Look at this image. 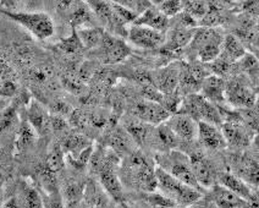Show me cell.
I'll use <instances>...</instances> for the list:
<instances>
[{
	"mask_svg": "<svg viewBox=\"0 0 259 208\" xmlns=\"http://www.w3.org/2000/svg\"><path fill=\"white\" fill-rule=\"evenodd\" d=\"M155 177H157L159 192L170 198L176 206L188 207L201 198L199 190L178 180L159 165L155 167Z\"/></svg>",
	"mask_w": 259,
	"mask_h": 208,
	"instance_id": "obj_1",
	"label": "cell"
},
{
	"mask_svg": "<svg viewBox=\"0 0 259 208\" xmlns=\"http://www.w3.org/2000/svg\"><path fill=\"white\" fill-rule=\"evenodd\" d=\"M125 171L131 184H134L137 189L144 192L158 190L155 167L140 152L134 151L128 154L125 162Z\"/></svg>",
	"mask_w": 259,
	"mask_h": 208,
	"instance_id": "obj_2",
	"label": "cell"
},
{
	"mask_svg": "<svg viewBox=\"0 0 259 208\" xmlns=\"http://www.w3.org/2000/svg\"><path fill=\"white\" fill-rule=\"evenodd\" d=\"M176 113L187 114L196 121L210 122L218 127H222L223 124L222 112L218 109L214 103L209 102L202 95H196V93L185 97Z\"/></svg>",
	"mask_w": 259,
	"mask_h": 208,
	"instance_id": "obj_3",
	"label": "cell"
},
{
	"mask_svg": "<svg viewBox=\"0 0 259 208\" xmlns=\"http://www.w3.org/2000/svg\"><path fill=\"white\" fill-rule=\"evenodd\" d=\"M4 15L14 20L23 28H26L34 38L46 40L54 34L55 27L52 17L46 13H14V11L2 10Z\"/></svg>",
	"mask_w": 259,
	"mask_h": 208,
	"instance_id": "obj_4",
	"label": "cell"
},
{
	"mask_svg": "<svg viewBox=\"0 0 259 208\" xmlns=\"http://www.w3.org/2000/svg\"><path fill=\"white\" fill-rule=\"evenodd\" d=\"M158 165L163 168L164 171H166L169 174H171L178 180L201 191L202 187L197 183L192 172L190 156L174 149V151L166 152L165 154L158 158Z\"/></svg>",
	"mask_w": 259,
	"mask_h": 208,
	"instance_id": "obj_5",
	"label": "cell"
},
{
	"mask_svg": "<svg viewBox=\"0 0 259 208\" xmlns=\"http://www.w3.org/2000/svg\"><path fill=\"white\" fill-rule=\"evenodd\" d=\"M134 115L136 119L148 125H159L165 122L170 118L171 113L159 102L144 101L137 103L134 108Z\"/></svg>",
	"mask_w": 259,
	"mask_h": 208,
	"instance_id": "obj_6",
	"label": "cell"
},
{
	"mask_svg": "<svg viewBox=\"0 0 259 208\" xmlns=\"http://www.w3.org/2000/svg\"><path fill=\"white\" fill-rule=\"evenodd\" d=\"M103 63L116 64L127 58L131 53L130 47L120 38L104 33L101 45L98 47Z\"/></svg>",
	"mask_w": 259,
	"mask_h": 208,
	"instance_id": "obj_7",
	"label": "cell"
},
{
	"mask_svg": "<svg viewBox=\"0 0 259 208\" xmlns=\"http://www.w3.org/2000/svg\"><path fill=\"white\" fill-rule=\"evenodd\" d=\"M127 37L132 45L144 49H154L165 43L163 32L140 25L131 26L127 32Z\"/></svg>",
	"mask_w": 259,
	"mask_h": 208,
	"instance_id": "obj_8",
	"label": "cell"
},
{
	"mask_svg": "<svg viewBox=\"0 0 259 208\" xmlns=\"http://www.w3.org/2000/svg\"><path fill=\"white\" fill-rule=\"evenodd\" d=\"M166 124L180 141H193L198 136V121L184 113H175L166 120Z\"/></svg>",
	"mask_w": 259,
	"mask_h": 208,
	"instance_id": "obj_9",
	"label": "cell"
},
{
	"mask_svg": "<svg viewBox=\"0 0 259 208\" xmlns=\"http://www.w3.org/2000/svg\"><path fill=\"white\" fill-rule=\"evenodd\" d=\"M234 174L249 186H259V163L248 156H240L232 163Z\"/></svg>",
	"mask_w": 259,
	"mask_h": 208,
	"instance_id": "obj_10",
	"label": "cell"
},
{
	"mask_svg": "<svg viewBox=\"0 0 259 208\" xmlns=\"http://www.w3.org/2000/svg\"><path fill=\"white\" fill-rule=\"evenodd\" d=\"M197 137L204 147L214 149V151H220L228 146L222 129L210 122L198 121V136Z\"/></svg>",
	"mask_w": 259,
	"mask_h": 208,
	"instance_id": "obj_11",
	"label": "cell"
},
{
	"mask_svg": "<svg viewBox=\"0 0 259 208\" xmlns=\"http://www.w3.org/2000/svg\"><path fill=\"white\" fill-rule=\"evenodd\" d=\"M225 97L231 105L241 108H251L257 102L255 93L240 82H231L225 89Z\"/></svg>",
	"mask_w": 259,
	"mask_h": 208,
	"instance_id": "obj_12",
	"label": "cell"
},
{
	"mask_svg": "<svg viewBox=\"0 0 259 208\" xmlns=\"http://www.w3.org/2000/svg\"><path fill=\"white\" fill-rule=\"evenodd\" d=\"M190 160L194 178L201 187H211L215 185V171L208 159L194 153L190 156Z\"/></svg>",
	"mask_w": 259,
	"mask_h": 208,
	"instance_id": "obj_13",
	"label": "cell"
},
{
	"mask_svg": "<svg viewBox=\"0 0 259 208\" xmlns=\"http://www.w3.org/2000/svg\"><path fill=\"white\" fill-rule=\"evenodd\" d=\"M220 129L225 137L226 145L232 146V147H246L251 141L248 131L242 124H240V121H225L223 122Z\"/></svg>",
	"mask_w": 259,
	"mask_h": 208,
	"instance_id": "obj_14",
	"label": "cell"
},
{
	"mask_svg": "<svg viewBox=\"0 0 259 208\" xmlns=\"http://www.w3.org/2000/svg\"><path fill=\"white\" fill-rule=\"evenodd\" d=\"M210 200L219 208H246L247 201L232 192L228 187L220 185H213L210 191Z\"/></svg>",
	"mask_w": 259,
	"mask_h": 208,
	"instance_id": "obj_15",
	"label": "cell"
},
{
	"mask_svg": "<svg viewBox=\"0 0 259 208\" xmlns=\"http://www.w3.org/2000/svg\"><path fill=\"white\" fill-rule=\"evenodd\" d=\"M179 81H180V70L175 66L165 67L154 76V86L164 96L174 95L179 87Z\"/></svg>",
	"mask_w": 259,
	"mask_h": 208,
	"instance_id": "obj_16",
	"label": "cell"
},
{
	"mask_svg": "<svg viewBox=\"0 0 259 208\" xmlns=\"http://www.w3.org/2000/svg\"><path fill=\"white\" fill-rule=\"evenodd\" d=\"M51 119L48 110L39 102L32 101L27 109V121L36 130L38 135H44L51 127Z\"/></svg>",
	"mask_w": 259,
	"mask_h": 208,
	"instance_id": "obj_17",
	"label": "cell"
},
{
	"mask_svg": "<svg viewBox=\"0 0 259 208\" xmlns=\"http://www.w3.org/2000/svg\"><path fill=\"white\" fill-rule=\"evenodd\" d=\"M152 141L154 142V145H157L161 151H174L179 146V142H180V139L176 136L175 133L169 128V125L166 122H163V124H159L155 128V130L151 133Z\"/></svg>",
	"mask_w": 259,
	"mask_h": 208,
	"instance_id": "obj_18",
	"label": "cell"
},
{
	"mask_svg": "<svg viewBox=\"0 0 259 208\" xmlns=\"http://www.w3.org/2000/svg\"><path fill=\"white\" fill-rule=\"evenodd\" d=\"M134 139L131 137L126 129L119 128L111 131V134L108 137V145L111 148V151L115 152L116 154H131L134 149Z\"/></svg>",
	"mask_w": 259,
	"mask_h": 208,
	"instance_id": "obj_19",
	"label": "cell"
},
{
	"mask_svg": "<svg viewBox=\"0 0 259 208\" xmlns=\"http://www.w3.org/2000/svg\"><path fill=\"white\" fill-rule=\"evenodd\" d=\"M225 89L226 86L224 85V81L217 75L207 76L202 81L201 85L202 96L214 104L224 102V99H225Z\"/></svg>",
	"mask_w": 259,
	"mask_h": 208,
	"instance_id": "obj_20",
	"label": "cell"
},
{
	"mask_svg": "<svg viewBox=\"0 0 259 208\" xmlns=\"http://www.w3.org/2000/svg\"><path fill=\"white\" fill-rule=\"evenodd\" d=\"M16 208H44L43 198L33 186L22 183L14 198Z\"/></svg>",
	"mask_w": 259,
	"mask_h": 208,
	"instance_id": "obj_21",
	"label": "cell"
},
{
	"mask_svg": "<svg viewBox=\"0 0 259 208\" xmlns=\"http://www.w3.org/2000/svg\"><path fill=\"white\" fill-rule=\"evenodd\" d=\"M219 180L223 186L228 187L229 190H231L232 192H235L237 196H240L241 198H243L247 202L251 201L253 196H254V193L251 190V186L243 180H241L234 173H223L219 177Z\"/></svg>",
	"mask_w": 259,
	"mask_h": 208,
	"instance_id": "obj_22",
	"label": "cell"
},
{
	"mask_svg": "<svg viewBox=\"0 0 259 208\" xmlns=\"http://www.w3.org/2000/svg\"><path fill=\"white\" fill-rule=\"evenodd\" d=\"M169 17H166L161 13L159 9L149 8L141 16L136 17L134 21V25L146 26V27L153 28L159 32H163L167 27V22H169Z\"/></svg>",
	"mask_w": 259,
	"mask_h": 208,
	"instance_id": "obj_23",
	"label": "cell"
},
{
	"mask_svg": "<svg viewBox=\"0 0 259 208\" xmlns=\"http://www.w3.org/2000/svg\"><path fill=\"white\" fill-rule=\"evenodd\" d=\"M60 145L64 149L65 154H67V157L76 158L82 151L92 146V143L83 135L77 133H69L65 135L63 143H60Z\"/></svg>",
	"mask_w": 259,
	"mask_h": 208,
	"instance_id": "obj_24",
	"label": "cell"
},
{
	"mask_svg": "<svg viewBox=\"0 0 259 208\" xmlns=\"http://www.w3.org/2000/svg\"><path fill=\"white\" fill-rule=\"evenodd\" d=\"M37 133L33 128L31 127L28 121L21 122L17 130L16 135H15V149L16 152H22L27 151L34 145V141L37 139Z\"/></svg>",
	"mask_w": 259,
	"mask_h": 208,
	"instance_id": "obj_25",
	"label": "cell"
},
{
	"mask_svg": "<svg viewBox=\"0 0 259 208\" xmlns=\"http://www.w3.org/2000/svg\"><path fill=\"white\" fill-rule=\"evenodd\" d=\"M245 54L246 49L243 48L242 43L237 37L229 34L224 38L220 57H223L224 59L230 61V63H234V61L240 60Z\"/></svg>",
	"mask_w": 259,
	"mask_h": 208,
	"instance_id": "obj_26",
	"label": "cell"
},
{
	"mask_svg": "<svg viewBox=\"0 0 259 208\" xmlns=\"http://www.w3.org/2000/svg\"><path fill=\"white\" fill-rule=\"evenodd\" d=\"M83 197L86 198V202L90 204L92 208H104L107 206V192L104 191V189H101L93 183L90 181L84 187V193Z\"/></svg>",
	"mask_w": 259,
	"mask_h": 208,
	"instance_id": "obj_27",
	"label": "cell"
},
{
	"mask_svg": "<svg viewBox=\"0 0 259 208\" xmlns=\"http://www.w3.org/2000/svg\"><path fill=\"white\" fill-rule=\"evenodd\" d=\"M37 180L48 193L58 192V181L57 173H54L47 164H42L36 171Z\"/></svg>",
	"mask_w": 259,
	"mask_h": 208,
	"instance_id": "obj_28",
	"label": "cell"
},
{
	"mask_svg": "<svg viewBox=\"0 0 259 208\" xmlns=\"http://www.w3.org/2000/svg\"><path fill=\"white\" fill-rule=\"evenodd\" d=\"M76 33H77L82 46L87 49L98 48L103 39V36H104V32L101 28L97 27L79 28V30L76 31Z\"/></svg>",
	"mask_w": 259,
	"mask_h": 208,
	"instance_id": "obj_29",
	"label": "cell"
},
{
	"mask_svg": "<svg viewBox=\"0 0 259 208\" xmlns=\"http://www.w3.org/2000/svg\"><path fill=\"white\" fill-rule=\"evenodd\" d=\"M194 36V31L191 30L187 26L181 25L180 27H178L176 30L172 31L171 37H170L169 42H167V48L175 51V49L182 48L192 40Z\"/></svg>",
	"mask_w": 259,
	"mask_h": 208,
	"instance_id": "obj_30",
	"label": "cell"
},
{
	"mask_svg": "<svg viewBox=\"0 0 259 208\" xmlns=\"http://www.w3.org/2000/svg\"><path fill=\"white\" fill-rule=\"evenodd\" d=\"M19 118L13 107L7 108L0 114V135H8L11 131L19 130Z\"/></svg>",
	"mask_w": 259,
	"mask_h": 208,
	"instance_id": "obj_31",
	"label": "cell"
},
{
	"mask_svg": "<svg viewBox=\"0 0 259 208\" xmlns=\"http://www.w3.org/2000/svg\"><path fill=\"white\" fill-rule=\"evenodd\" d=\"M47 165L54 173H59L65 165V152L60 143L53 145L47 156Z\"/></svg>",
	"mask_w": 259,
	"mask_h": 208,
	"instance_id": "obj_32",
	"label": "cell"
},
{
	"mask_svg": "<svg viewBox=\"0 0 259 208\" xmlns=\"http://www.w3.org/2000/svg\"><path fill=\"white\" fill-rule=\"evenodd\" d=\"M84 187H86V185L78 184V181H72V183L67 184L64 191L65 201H66L67 208L75 207L76 204L81 201V198L83 197Z\"/></svg>",
	"mask_w": 259,
	"mask_h": 208,
	"instance_id": "obj_33",
	"label": "cell"
},
{
	"mask_svg": "<svg viewBox=\"0 0 259 208\" xmlns=\"http://www.w3.org/2000/svg\"><path fill=\"white\" fill-rule=\"evenodd\" d=\"M241 67L251 77H258L259 76V61L253 54L246 53L240 59Z\"/></svg>",
	"mask_w": 259,
	"mask_h": 208,
	"instance_id": "obj_34",
	"label": "cell"
},
{
	"mask_svg": "<svg viewBox=\"0 0 259 208\" xmlns=\"http://www.w3.org/2000/svg\"><path fill=\"white\" fill-rule=\"evenodd\" d=\"M184 8L182 0H165L160 4L159 10L164 14L166 17H172L180 14V11Z\"/></svg>",
	"mask_w": 259,
	"mask_h": 208,
	"instance_id": "obj_35",
	"label": "cell"
},
{
	"mask_svg": "<svg viewBox=\"0 0 259 208\" xmlns=\"http://www.w3.org/2000/svg\"><path fill=\"white\" fill-rule=\"evenodd\" d=\"M44 208H65L63 203V198L59 196L58 192L48 193L46 202L43 201Z\"/></svg>",
	"mask_w": 259,
	"mask_h": 208,
	"instance_id": "obj_36",
	"label": "cell"
},
{
	"mask_svg": "<svg viewBox=\"0 0 259 208\" xmlns=\"http://www.w3.org/2000/svg\"><path fill=\"white\" fill-rule=\"evenodd\" d=\"M155 208H181L179 206H164V207H155Z\"/></svg>",
	"mask_w": 259,
	"mask_h": 208,
	"instance_id": "obj_37",
	"label": "cell"
},
{
	"mask_svg": "<svg viewBox=\"0 0 259 208\" xmlns=\"http://www.w3.org/2000/svg\"><path fill=\"white\" fill-rule=\"evenodd\" d=\"M153 3H155V4H161L163 2H165V0H152Z\"/></svg>",
	"mask_w": 259,
	"mask_h": 208,
	"instance_id": "obj_38",
	"label": "cell"
},
{
	"mask_svg": "<svg viewBox=\"0 0 259 208\" xmlns=\"http://www.w3.org/2000/svg\"><path fill=\"white\" fill-rule=\"evenodd\" d=\"M3 196H2V189H0V208H2V203H3Z\"/></svg>",
	"mask_w": 259,
	"mask_h": 208,
	"instance_id": "obj_39",
	"label": "cell"
},
{
	"mask_svg": "<svg viewBox=\"0 0 259 208\" xmlns=\"http://www.w3.org/2000/svg\"><path fill=\"white\" fill-rule=\"evenodd\" d=\"M254 57H255V58H257V59H258V61H259V48H258V51H257V52H255V55H254Z\"/></svg>",
	"mask_w": 259,
	"mask_h": 208,
	"instance_id": "obj_40",
	"label": "cell"
},
{
	"mask_svg": "<svg viewBox=\"0 0 259 208\" xmlns=\"http://www.w3.org/2000/svg\"><path fill=\"white\" fill-rule=\"evenodd\" d=\"M3 156V147H2V145H0V157Z\"/></svg>",
	"mask_w": 259,
	"mask_h": 208,
	"instance_id": "obj_41",
	"label": "cell"
}]
</instances>
